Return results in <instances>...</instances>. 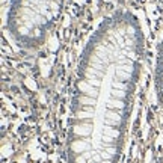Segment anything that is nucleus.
I'll return each mask as SVG.
<instances>
[{
  "mask_svg": "<svg viewBox=\"0 0 163 163\" xmlns=\"http://www.w3.org/2000/svg\"><path fill=\"white\" fill-rule=\"evenodd\" d=\"M145 41L136 15L116 11L89 36L68 118V163H118L142 71Z\"/></svg>",
  "mask_w": 163,
  "mask_h": 163,
  "instance_id": "f257e3e1",
  "label": "nucleus"
},
{
  "mask_svg": "<svg viewBox=\"0 0 163 163\" xmlns=\"http://www.w3.org/2000/svg\"><path fill=\"white\" fill-rule=\"evenodd\" d=\"M64 0H12L6 15V27L14 41L36 49L57 23Z\"/></svg>",
  "mask_w": 163,
  "mask_h": 163,
  "instance_id": "f03ea898",
  "label": "nucleus"
},
{
  "mask_svg": "<svg viewBox=\"0 0 163 163\" xmlns=\"http://www.w3.org/2000/svg\"><path fill=\"white\" fill-rule=\"evenodd\" d=\"M154 88L156 95L163 106V35L157 44L156 51V65H154Z\"/></svg>",
  "mask_w": 163,
  "mask_h": 163,
  "instance_id": "7ed1b4c3",
  "label": "nucleus"
}]
</instances>
